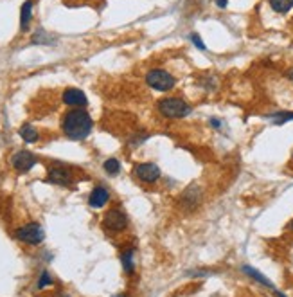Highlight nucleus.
Returning a JSON list of instances; mask_svg holds the SVG:
<instances>
[{
	"mask_svg": "<svg viewBox=\"0 0 293 297\" xmlns=\"http://www.w3.org/2000/svg\"><path fill=\"white\" fill-rule=\"evenodd\" d=\"M94 128L90 114L85 108H72L61 117V130L70 140H85Z\"/></svg>",
	"mask_w": 293,
	"mask_h": 297,
	"instance_id": "f257e3e1",
	"label": "nucleus"
},
{
	"mask_svg": "<svg viewBox=\"0 0 293 297\" xmlns=\"http://www.w3.org/2000/svg\"><path fill=\"white\" fill-rule=\"evenodd\" d=\"M157 110L166 119H184L193 112L191 104L182 98H162L157 103Z\"/></svg>",
	"mask_w": 293,
	"mask_h": 297,
	"instance_id": "f03ea898",
	"label": "nucleus"
},
{
	"mask_svg": "<svg viewBox=\"0 0 293 297\" xmlns=\"http://www.w3.org/2000/svg\"><path fill=\"white\" fill-rule=\"evenodd\" d=\"M146 83L148 86H151L153 90H160V92H169L175 88L176 78L171 72L164 70V68H151L146 74Z\"/></svg>",
	"mask_w": 293,
	"mask_h": 297,
	"instance_id": "7ed1b4c3",
	"label": "nucleus"
},
{
	"mask_svg": "<svg viewBox=\"0 0 293 297\" xmlns=\"http://www.w3.org/2000/svg\"><path fill=\"white\" fill-rule=\"evenodd\" d=\"M14 236L20 240V242L27 243V245H40L45 238V232L41 229V225L36 222H31V224H25L23 227H20Z\"/></svg>",
	"mask_w": 293,
	"mask_h": 297,
	"instance_id": "20e7f679",
	"label": "nucleus"
},
{
	"mask_svg": "<svg viewBox=\"0 0 293 297\" xmlns=\"http://www.w3.org/2000/svg\"><path fill=\"white\" fill-rule=\"evenodd\" d=\"M133 175L142 184H155L160 178V168L155 162H140L133 168Z\"/></svg>",
	"mask_w": 293,
	"mask_h": 297,
	"instance_id": "39448f33",
	"label": "nucleus"
},
{
	"mask_svg": "<svg viewBox=\"0 0 293 297\" xmlns=\"http://www.w3.org/2000/svg\"><path fill=\"white\" fill-rule=\"evenodd\" d=\"M104 227L112 232H122L128 227V216L121 209H110L103 218Z\"/></svg>",
	"mask_w": 293,
	"mask_h": 297,
	"instance_id": "423d86ee",
	"label": "nucleus"
},
{
	"mask_svg": "<svg viewBox=\"0 0 293 297\" xmlns=\"http://www.w3.org/2000/svg\"><path fill=\"white\" fill-rule=\"evenodd\" d=\"M34 164H36V157L31 152H27V150L16 152L11 157V166L18 171V173H27L31 168H34Z\"/></svg>",
	"mask_w": 293,
	"mask_h": 297,
	"instance_id": "0eeeda50",
	"label": "nucleus"
},
{
	"mask_svg": "<svg viewBox=\"0 0 293 297\" xmlns=\"http://www.w3.org/2000/svg\"><path fill=\"white\" fill-rule=\"evenodd\" d=\"M47 178H49V182H52V184L68 186L74 180V176H72V171L68 170L67 166H52L49 170Z\"/></svg>",
	"mask_w": 293,
	"mask_h": 297,
	"instance_id": "6e6552de",
	"label": "nucleus"
},
{
	"mask_svg": "<svg viewBox=\"0 0 293 297\" xmlns=\"http://www.w3.org/2000/svg\"><path fill=\"white\" fill-rule=\"evenodd\" d=\"M63 103L68 106H76V108H83L86 106L88 99H86L85 92L79 88H67L63 92Z\"/></svg>",
	"mask_w": 293,
	"mask_h": 297,
	"instance_id": "1a4fd4ad",
	"label": "nucleus"
},
{
	"mask_svg": "<svg viewBox=\"0 0 293 297\" xmlns=\"http://www.w3.org/2000/svg\"><path fill=\"white\" fill-rule=\"evenodd\" d=\"M108 200H110L108 189L103 188V186H95L92 189L90 196H88V206L94 207V209H101V207H104L108 204Z\"/></svg>",
	"mask_w": 293,
	"mask_h": 297,
	"instance_id": "9d476101",
	"label": "nucleus"
},
{
	"mask_svg": "<svg viewBox=\"0 0 293 297\" xmlns=\"http://www.w3.org/2000/svg\"><path fill=\"white\" fill-rule=\"evenodd\" d=\"M200 200H202V191H200V188H196V186L187 188L185 193L182 194V206H184L185 209H194V207L200 204Z\"/></svg>",
	"mask_w": 293,
	"mask_h": 297,
	"instance_id": "9b49d317",
	"label": "nucleus"
},
{
	"mask_svg": "<svg viewBox=\"0 0 293 297\" xmlns=\"http://www.w3.org/2000/svg\"><path fill=\"white\" fill-rule=\"evenodd\" d=\"M31 14H32V0H25L20 9V29L27 31L29 22H31Z\"/></svg>",
	"mask_w": 293,
	"mask_h": 297,
	"instance_id": "f8f14e48",
	"label": "nucleus"
},
{
	"mask_svg": "<svg viewBox=\"0 0 293 297\" xmlns=\"http://www.w3.org/2000/svg\"><path fill=\"white\" fill-rule=\"evenodd\" d=\"M133 256H135V250H133V248H126V250L121 254L122 268H124L126 274H133V270H135V260H133Z\"/></svg>",
	"mask_w": 293,
	"mask_h": 297,
	"instance_id": "ddd939ff",
	"label": "nucleus"
},
{
	"mask_svg": "<svg viewBox=\"0 0 293 297\" xmlns=\"http://www.w3.org/2000/svg\"><path fill=\"white\" fill-rule=\"evenodd\" d=\"M20 137L23 139V142H27V144H32V142H36L38 139H40V135H38V130L34 128L32 124H23L22 128H20Z\"/></svg>",
	"mask_w": 293,
	"mask_h": 297,
	"instance_id": "4468645a",
	"label": "nucleus"
},
{
	"mask_svg": "<svg viewBox=\"0 0 293 297\" xmlns=\"http://www.w3.org/2000/svg\"><path fill=\"white\" fill-rule=\"evenodd\" d=\"M243 272H245V274H248V276H250V278H252L254 281H257V283H261L263 286L270 288V290H274V288H275L274 284H272L270 281H268V279H266L265 276L261 274V272H257L256 268H252V266L245 265V266H243Z\"/></svg>",
	"mask_w": 293,
	"mask_h": 297,
	"instance_id": "2eb2a0df",
	"label": "nucleus"
},
{
	"mask_svg": "<svg viewBox=\"0 0 293 297\" xmlns=\"http://www.w3.org/2000/svg\"><path fill=\"white\" fill-rule=\"evenodd\" d=\"M268 4H270V8L274 9L275 13L286 14L293 8V0H268Z\"/></svg>",
	"mask_w": 293,
	"mask_h": 297,
	"instance_id": "dca6fc26",
	"label": "nucleus"
},
{
	"mask_svg": "<svg viewBox=\"0 0 293 297\" xmlns=\"http://www.w3.org/2000/svg\"><path fill=\"white\" fill-rule=\"evenodd\" d=\"M103 170L108 173V175H119V171H121V162L117 158H106L103 164Z\"/></svg>",
	"mask_w": 293,
	"mask_h": 297,
	"instance_id": "f3484780",
	"label": "nucleus"
},
{
	"mask_svg": "<svg viewBox=\"0 0 293 297\" xmlns=\"http://www.w3.org/2000/svg\"><path fill=\"white\" fill-rule=\"evenodd\" d=\"M293 121V112H277L272 116V122L274 124H286V122Z\"/></svg>",
	"mask_w": 293,
	"mask_h": 297,
	"instance_id": "a211bd4d",
	"label": "nucleus"
},
{
	"mask_svg": "<svg viewBox=\"0 0 293 297\" xmlns=\"http://www.w3.org/2000/svg\"><path fill=\"white\" fill-rule=\"evenodd\" d=\"M54 283V279H52V276L47 272V270H43L40 276V281H38V288H45V286H50V284Z\"/></svg>",
	"mask_w": 293,
	"mask_h": 297,
	"instance_id": "6ab92c4d",
	"label": "nucleus"
},
{
	"mask_svg": "<svg viewBox=\"0 0 293 297\" xmlns=\"http://www.w3.org/2000/svg\"><path fill=\"white\" fill-rule=\"evenodd\" d=\"M52 38L50 36H47L43 31H38L36 34L32 36V44H52Z\"/></svg>",
	"mask_w": 293,
	"mask_h": 297,
	"instance_id": "aec40b11",
	"label": "nucleus"
},
{
	"mask_svg": "<svg viewBox=\"0 0 293 297\" xmlns=\"http://www.w3.org/2000/svg\"><path fill=\"white\" fill-rule=\"evenodd\" d=\"M189 38H191V42H193V44L196 45V47H198L200 50H205V49H207V47H205V44H203V40L200 38L198 32H191Z\"/></svg>",
	"mask_w": 293,
	"mask_h": 297,
	"instance_id": "412c9836",
	"label": "nucleus"
},
{
	"mask_svg": "<svg viewBox=\"0 0 293 297\" xmlns=\"http://www.w3.org/2000/svg\"><path fill=\"white\" fill-rule=\"evenodd\" d=\"M214 2H216V6L220 9H225L227 6H229V0H214Z\"/></svg>",
	"mask_w": 293,
	"mask_h": 297,
	"instance_id": "4be33fe9",
	"label": "nucleus"
},
{
	"mask_svg": "<svg viewBox=\"0 0 293 297\" xmlns=\"http://www.w3.org/2000/svg\"><path fill=\"white\" fill-rule=\"evenodd\" d=\"M211 124L214 126V128H220L221 122H220V119H216V117H212V119H211Z\"/></svg>",
	"mask_w": 293,
	"mask_h": 297,
	"instance_id": "5701e85b",
	"label": "nucleus"
},
{
	"mask_svg": "<svg viewBox=\"0 0 293 297\" xmlns=\"http://www.w3.org/2000/svg\"><path fill=\"white\" fill-rule=\"evenodd\" d=\"M272 292H274V296H275V297H286V296H284V294H281L279 290H275V288H274V290H272Z\"/></svg>",
	"mask_w": 293,
	"mask_h": 297,
	"instance_id": "b1692460",
	"label": "nucleus"
},
{
	"mask_svg": "<svg viewBox=\"0 0 293 297\" xmlns=\"http://www.w3.org/2000/svg\"><path fill=\"white\" fill-rule=\"evenodd\" d=\"M286 76H288V78H290V80H292V81H293V67H292V68H290V70H288V72H286Z\"/></svg>",
	"mask_w": 293,
	"mask_h": 297,
	"instance_id": "393cba45",
	"label": "nucleus"
},
{
	"mask_svg": "<svg viewBox=\"0 0 293 297\" xmlns=\"http://www.w3.org/2000/svg\"><path fill=\"white\" fill-rule=\"evenodd\" d=\"M56 297H70V296H68V294H65V292H58V294H56Z\"/></svg>",
	"mask_w": 293,
	"mask_h": 297,
	"instance_id": "a878e982",
	"label": "nucleus"
},
{
	"mask_svg": "<svg viewBox=\"0 0 293 297\" xmlns=\"http://www.w3.org/2000/svg\"><path fill=\"white\" fill-rule=\"evenodd\" d=\"M113 297H128L126 294H117V296H113Z\"/></svg>",
	"mask_w": 293,
	"mask_h": 297,
	"instance_id": "bb28decb",
	"label": "nucleus"
},
{
	"mask_svg": "<svg viewBox=\"0 0 293 297\" xmlns=\"http://www.w3.org/2000/svg\"><path fill=\"white\" fill-rule=\"evenodd\" d=\"M290 229H292V230H293V220H292V224H290Z\"/></svg>",
	"mask_w": 293,
	"mask_h": 297,
	"instance_id": "cd10ccee",
	"label": "nucleus"
},
{
	"mask_svg": "<svg viewBox=\"0 0 293 297\" xmlns=\"http://www.w3.org/2000/svg\"><path fill=\"white\" fill-rule=\"evenodd\" d=\"M292 158H293V153H292Z\"/></svg>",
	"mask_w": 293,
	"mask_h": 297,
	"instance_id": "c85d7f7f",
	"label": "nucleus"
}]
</instances>
